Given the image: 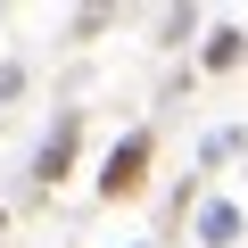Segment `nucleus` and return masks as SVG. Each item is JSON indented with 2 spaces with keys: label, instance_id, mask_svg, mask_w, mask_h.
<instances>
[{
  "label": "nucleus",
  "instance_id": "nucleus-3",
  "mask_svg": "<svg viewBox=\"0 0 248 248\" xmlns=\"http://www.w3.org/2000/svg\"><path fill=\"white\" fill-rule=\"evenodd\" d=\"M199 240H215V248H223V240H240V207H223V199H215V207H199Z\"/></svg>",
  "mask_w": 248,
  "mask_h": 248
},
{
  "label": "nucleus",
  "instance_id": "nucleus-1",
  "mask_svg": "<svg viewBox=\"0 0 248 248\" xmlns=\"http://www.w3.org/2000/svg\"><path fill=\"white\" fill-rule=\"evenodd\" d=\"M141 166H149V133H124V141H116V157H108V174H99V190H108V199L141 190Z\"/></svg>",
  "mask_w": 248,
  "mask_h": 248
},
{
  "label": "nucleus",
  "instance_id": "nucleus-2",
  "mask_svg": "<svg viewBox=\"0 0 248 248\" xmlns=\"http://www.w3.org/2000/svg\"><path fill=\"white\" fill-rule=\"evenodd\" d=\"M75 133H83L75 116H58V124H50V141H42V157H33V182H58V174H66V157H75Z\"/></svg>",
  "mask_w": 248,
  "mask_h": 248
}]
</instances>
